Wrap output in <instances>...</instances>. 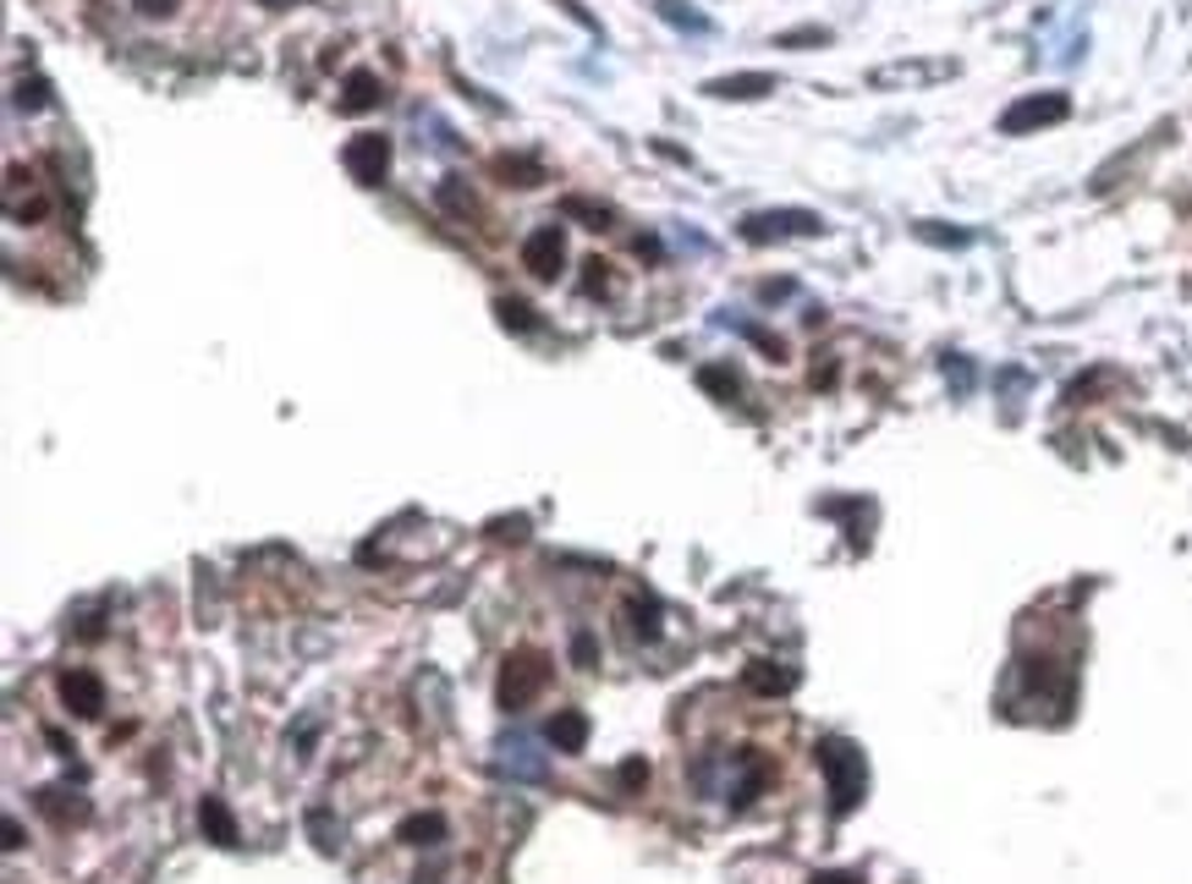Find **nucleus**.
Wrapping results in <instances>:
<instances>
[{
	"label": "nucleus",
	"instance_id": "19",
	"mask_svg": "<svg viewBox=\"0 0 1192 884\" xmlns=\"http://www.w3.org/2000/svg\"><path fill=\"white\" fill-rule=\"evenodd\" d=\"M561 215H577V220H594V226L610 220V209H605V204H588V198H561Z\"/></svg>",
	"mask_w": 1192,
	"mask_h": 884
},
{
	"label": "nucleus",
	"instance_id": "12",
	"mask_svg": "<svg viewBox=\"0 0 1192 884\" xmlns=\"http://www.w3.org/2000/svg\"><path fill=\"white\" fill-rule=\"evenodd\" d=\"M396 840H402V846H440L446 840V818L440 813H413V818L396 824Z\"/></svg>",
	"mask_w": 1192,
	"mask_h": 884
},
{
	"label": "nucleus",
	"instance_id": "3",
	"mask_svg": "<svg viewBox=\"0 0 1192 884\" xmlns=\"http://www.w3.org/2000/svg\"><path fill=\"white\" fill-rule=\"evenodd\" d=\"M825 220L809 215V209H769V215H747L742 220V237L747 242H775V237H820Z\"/></svg>",
	"mask_w": 1192,
	"mask_h": 884
},
{
	"label": "nucleus",
	"instance_id": "17",
	"mask_svg": "<svg viewBox=\"0 0 1192 884\" xmlns=\"http://www.w3.org/2000/svg\"><path fill=\"white\" fill-rule=\"evenodd\" d=\"M495 313H501V324H506V330H534V324H539V319H534V308H528V302H517V297H501V302H495Z\"/></svg>",
	"mask_w": 1192,
	"mask_h": 884
},
{
	"label": "nucleus",
	"instance_id": "21",
	"mask_svg": "<svg viewBox=\"0 0 1192 884\" xmlns=\"http://www.w3.org/2000/svg\"><path fill=\"white\" fill-rule=\"evenodd\" d=\"M649 785V758H627L621 764V791H643Z\"/></svg>",
	"mask_w": 1192,
	"mask_h": 884
},
{
	"label": "nucleus",
	"instance_id": "1",
	"mask_svg": "<svg viewBox=\"0 0 1192 884\" xmlns=\"http://www.w3.org/2000/svg\"><path fill=\"white\" fill-rule=\"evenodd\" d=\"M814 758H820V769H825V780H830V813L847 818V813L863 802V791H869V764H863V753H858L847 736H825V742L814 747Z\"/></svg>",
	"mask_w": 1192,
	"mask_h": 884
},
{
	"label": "nucleus",
	"instance_id": "26",
	"mask_svg": "<svg viewBox=\"0 0 1192 884\" xmlns=\"http://www.w3.org/2000/svg\"><path fill=\"white\" fill-rule=\"evenodd\" d=\"M523 528H528L523 517H512V523H495V539H523Z\"/></svg>",
	"mask_w": 1192,
	"mask_h": 884
},
{
	"label": "nucleus",
	"instance_id": "13",
	"mask_svg": "<svg viewBox=\"0 0 1192 884\" xmlns=\"http://www.w3.org/2000/svg\"><path fill=\"white\" fill-rule=\"evenodd\" d=\"M374 105H379V78H374V72H352V78H346V94H341V111L357 116V111H374Z\"/></svg>",
	"mask_w": 1192,
	"mask_h": 884
},
{
	"label": "nucleus",
	"instance_id": "27",
	"mask_svg": "<svg viewBox=\"0 0 1192 884\" xmlns=\"http://www.w3.org/2000/svg\"><path fill=\"white\" fill-rule=\"evenodd\" d=\"M138 7H144L149 18H165V12H171V0H138Z\"/></svg>",
	"mask_w": 1192,
	"mask_h": 884
},
{
	"label": "nucleus",
	"instance_id": "29",
	"mask_svg": "<svg viewBox=\"0 0 1192 884\" xmlns=\"http://www.w3.org/2000/svg\"><path fill=\"white\" fill-rule=\"evenodd\" d=\"M814 884H852V879H841V873H830V879H814Z\"/></svg>",
	"mask_w": 1192,
	"mask_h": 884
},
{
	"label": "nucleus",
	"instance_id": "4",
	"mask_svg": "<svg viewBox=\"0 0 1192 884\" xmlns=\"http://www.w3.org/2000/svg\"><path fill=\"white\" fill-rule=\"evenodd\" d=\"M1066 111H1071V100H1066V94H1028V100H1017V105L1000 116V133L1022 138V133H1039V127H1055V122H1066Z\"/></svg>",
	"mask_w": 1192,
	"mask_h": 884
},
{
	"label": "nucleus",
	"instance_id": "24",
	"mask_svg": "<svg viewBox=\"0 0 1192 884\" xmlns=\"http://www.w3.org/2000/svg\"><path fill=\"white\" fill-rule=\"evenodd\" d=\"M18 105H23V111H39V105H45V83H39V78L23 83V89H18Z\"/></svg>",
	"mask_w": 1192,
	"mask_h": 884
},
{
	"label": "nucleus",
	"instance_id": "22",
	"mask_svg": "<svg viewBox=\"0 0 1192 884\" xmlns=\"http://www.w3.org/2000/svg\"><path fill=\"white\" fill-rule=\"evenodd\" d=\"M572 659H577L583 670H594V659H599V643H594V632H577V638H572Z\"/></svg>",
	"mask_w": 1192,
	"mask_h": 884
},
{
	"label": "nucleus",
	"instance_id": "8",
	"mask_svg": "<svg viewBox=\"0 0 1192 884\" xmlns=\"http://www.w3.org/2000/svg\"><path fill=\"white\" fill-rule=\"evenodd\" d=\"M561 253H566V248H561V231H555V226H539V231L523 242V264H528L534 275H545V280L561 269Z\"/></svg>",
	"mask_w": 1192,
	"mask_h": 884
},
{
	"label": "nucleus",
	"instance_id": "18",
	"mask_svg": "<svg viewBox=\"0 0 1192 884\" xmlns=\"http://www.w3.org/2000/svg\"><path fill=\"white\" fill-rule=\"evenodd\" d=\"M632 616H638L632 632H638L643 643H654V638H660V605H654V599H632Z\"/></svg>",
	"mask_w": 1192,
	"mask_h": 884
},
{
	"label": "nucleus",
	"instance_id": "14",
	"mask_svg": "<svg viewBox=\"0 0 1192 884\" xmlns=\"http://www.w3.org/2000/svg\"><path fill=\"white\" fill-rule=\"evenodd\" d=\"M501 753H506V769H512V774H523V780H539V774H545V758L534 753V742H528V736L506 742Z\"/></svg>",
	"mask_w": 1192,
	"mask_h": 884
},
{
	"label": "nucleus",
	"instance_id": "25",
	"mask_svg": "<svg viewBox=\"0 0 1192 884\" xmlns=\"http://www.w3.org/2000/svg\"><path fill=\"white\" fill-rule=\"evenodd\" d=\"M825 28H803V34H780V45H825Z\"/></svg>",
	"mask_w": 1192,
	"mask_h": 884
},
{
	"label": "nucleus",
	"instance_id": "10",
	"mask_svg": "<svg viewBox=\"0 0 1192 884\" xmlns=\"http://www.w3.org/2000/svg\"><path fill=\"white\" fill-rule=\"evenodd\" d=\"M198 829H204V840H215V846H242V829H237V818H231V807H226L220 796H204V802H198Z\"/></svg>",
	"mask_w": 1192,
	"mask_h": 884
},
{
	"label": "nucleus",
	"instance_id": "20",
	"mask_svg": "<svg viewBox=\"0 0 1192 884\" xmlns=\"http://www.w3.org/2000/svg\"><path fill=\"white\" fill-rule=\"evenodd\" d=\"M698 384H703V390H714V395H725V401L736 395V374H725V368H703V374H698Z\"/></svg>",
	"mask_w": 1192,
	"mask_h": 884
},
{
	"label": "nucleus",
	"instance_id": "16",
	"mask_svg": "<svg viewBox=\"0 0 1192 884\" xmlns=\"http://www.w3.org/2000/svg\"><path fill=\"white\" fill-rule=\"evenodd\" d=\"M654 12L665 18V23H676V28H692V34H709V18H698V12H687L681 0H654Z\"/></svg>",
	"mask_w": 1192,
	"mask_h": 884
},
{
	"label": "nucleus",
	"instance_id": "9",
	"mask_svg": "<svg viewBox=\"0 0 1192 884\" xmlns=\"http://www.w3.org/2000/svg\"><path fill=\"white\" fill-rule=\"evenodd\" d=\"M703 94H714V100H764V94H775V78H769V72H736V78H709V83H703Z\"/></svg>",
	"mask_w": 1192,
	"mask_h": 884
},
{
	"label": "nucleus",
	"instance_id": "15",
	"mask_svg": "<svg viewBox=\"0 0 1192 884\" xmlns=\"http://www.w3.org/2000/svg\"><path fill=\"white\" fill-rule=\"evenodd\" d=\"M791 681H798V676H791V670H780V665H769V659L747 665V687H753V692H764V698H769V692H791Z\"/></svg>",
	"mask_w": 1192,
	"mask_h": 884
},
{
	"label": "nucleus",
	"instance_id": "11",
	"mask_svg": "<svg viewBox=\"0 0 1192 884\" xmlns=\"http://www.w3.org/2000/svg\"><path fill=\"white\" fill-rule=\"evenodd\" d=\"M550 747L555 753H583L588 747V714L583 709H555V720H550Z\"/></svg>",
	"mask_w": 1192,
	"mask_h": 884
},
{
	"label": "nucleus",
	"instance_id": "2",
	"mask_svg": "<svg viewBox=\"0 0 1192 884\" xmlns=\"http://www.w3.org/2000/svg\"><path fill=\"white\" fill-rule=\"evenodd\" d=\"M545 681H550V665H545L534 648H523V654H512V659L501 665V687H495V698H501L506 714H517V709H528V703L545 692Z\"/></svg>",
	"mask_w": 1192,
	"mask_h": 884
},
{
	"label": "nucleus",
	"instance_id": "28",
	"mask_svg": "<svg viewBox=\"0 0 1192 884\" xmlns=\"http://www.w3.org/2000/svg\"><path fill=\"white\" fill-rule=\"evenodd\" d=\"M23 846V829H18V818H7V851H18Z\"/></svg>",
	"mask_w": 1192,
	"mask_h": 884
},
{
	"label": "nucleus",
	"instance_id": "6",
	"mask_svg": "<svg viewBox=\"0 0 1192 884\" xmlns=\"http://www.w3.org/2000/svg\"><path fill=\"white\" fill-rule=\"evenodd\" d=\"M61 703L78 714V720H94L105 709V681L94 670H67L61 676Z\"/></svg>",
	"mask_w": 1192,
	"mask_h": 884
},
{
	"label": "nucleus",
	"instance_id": "23",
	"mask_svg": "<svg viewBox=\"0 0 1192 884\" xmlns=\"http://www.w3.org/2000/svg\"><path fill=\"white\" fill-rule=\"evenodd\" d=\"M918 237H924V242H945V248H962V242H967V231H940L935 220H924Z\"/></svg>",
	"mask_w": 1192,
	"mask_h": 884
},
{
	"label": "nucleus",
	"instance_id": "5",
	"mask_svg": "<svg viewBox=\"0 0 1192 884\" xmlns=\"http://www.w3.org/2000/svg\"><path fill=\"white\" fill-rule=\"evenodd\" d=\"M341 160H346V171H352L363 187H374V182L385 176V165H390V143H385L379 133H357V138L346 143Z\"/></svg>",
	"mask_w": 1192,
	"mask_h": 884
},
{
	"label": "nucleus",
	"instance_id": "7",
	"mask_svg": "<svg viewBox=\"0 0 1192 884\" xmlns=\"http://www.w3.org/2000/svg\"><path fill=\"white\" fill-rule=\"evenodd\" d=\"M940 78H956V61H896V67H880L869 83L896 89V83H940Z\"/></svg>",
	"mask_w": 1192,
	"mask_h": 884
}]
</instances>
